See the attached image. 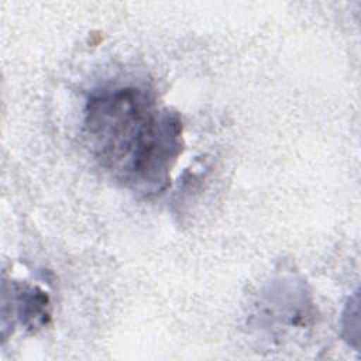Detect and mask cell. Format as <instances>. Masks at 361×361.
<instances>
[{
    "mask_svg": "<svg viewBox=\"0 0 361 361\" xmlns=\"http://www.w3.org/2000/svg\"><path fill=\"white\" fill-rule=\"evenodd\" d=\"M343 337L344 340L358 348V337H360V323H358V293L355 292L347 302L345 309L343 312Z\"/></svg>",
    "mask_w": 361,
    "mask_h": 361,
    "instance_id": "3957f363",
    "label": "cell"
},
{
    "mask_svg": "<svg viewBox=\"0 0 361 361\" xmlns=\"http://www.w3.org/2000/svg\"><path fill=\"white\" fill-rule=\"evenodd\" d=\"M83 127L90 154L121 186L142 196L169 186L183 151V124L179 113L159 106L149 90L127 85L93 93Z\"/></svg>",
    "mask_w": 361,
    "mask_h": 361,
    "instance_id": "6da1fadb",
    "label": "cell"
},
{
    "mask_svg": "<svg viewBox=\"0 0 361 361\" xmlns=\"http://www.w3.org/2000/svg\"><path fill=\"white\" fill-rule=\"evenodd\" d=\"M1 316L3 320L10 316L11 324L16 320L24 330L35 333L48 324L51 302L48 295L38 286L18 281H13L10 285L4 282Z\"/></svg>",
    "mask_w": 361,
    "mask_h": 361,
    "instance_id": "7a4b0ae2",
    "label": "cell"
}]
</instances>
